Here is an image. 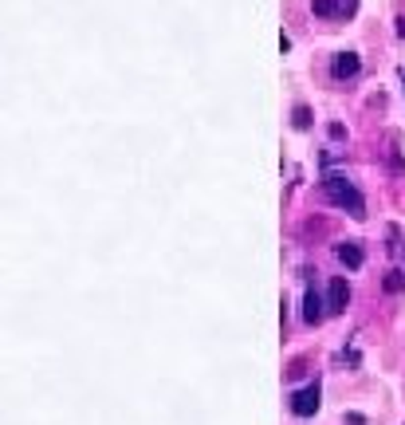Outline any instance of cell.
Here are the masks:
<instances>
[{"mask_svg": "<svg viewBox=\"0 0 405 425\" xmlns=\"http://www.w3.org/2000/svg\"><path fill=\"white\" fill-rule=\"evenodd\" d=\"M346 303H350V284L342 280V276H335L330 280V288H327V311H346Z\"/></svg>", "mask_w": 405, "mask_h": 425, "instance_id": "cell-3", "label": "cell"}, {"mask_svg": "<svg viewBox=\"0 0 405 425\" xmlns=\"http://www.w3.org/2000/svg\"><path fill=\"white\" fill-rule=\"evenodd\" d=\"M350 9H355V0H311V12H315V16H323V20H338V16H346Z\"/></svg>", "mask_w": 405, "mask_h": 425, "instance_id": "cell-4", "label": "cell"}, {"mask_svg": "<svg viewBox=\"0 0 405 425\" xmlns=\"http://www.w3.org/2000/svg\"><path fill=\"white\" fill-rule=\"evenodd\" d=\"M323 193H327V201H330V205L346 209L350 217H358V221L366 217V201H362V193H358V189L350 185L346 178H338V173H327V178H323Z\"/></svg>", "mask_w": 405, "mask_h": 425, "instance_id": "cell-1", "label": "cell"}, {"mask_svg": "<svg viewBox=\"0 0 405 425\" xmlns=\"http://www.w3.org/2000/svg\"><path fill=\"white\" fill-rule=\"evenodd\" d=\"M323 315H327V303L319 299V291H315V288H307V296H303V319L315 327V323H323Z\"/></svg>", "mask_w": 405, "mask_h": 425, "instance_id": "cell-6", "label": "cell"}, {"mask_svg": "<svg viewBox=\"0 0 405 425\" xmlns=\"http://www.w3.org/2000/svg\"><path fill=\"white\" fill-rule=\"evenodd\" d=\"M335 256L346 264V268H362V260H366V256H362V244H358V240H346V244H338Z\"/></svg>", "mask_w": 405, "mask_h": 425, "instance_id": "cell-7", "label": "cell"}, {"mask_svg": "<svg viewBox=\"0 0 405 425\" xmlns=\"http://www.w3.org/2000/svg\"><path fill=\"white\" fill-rule=\"evenodd\" d=\"M401 288H405V276L401 272H386V291H394V296H397Z\"/></svg>", "mask_w": 405, "mask_h": 425, "instance_id": "cell-8", "label": "cell"}, {"mask_svg": "<svg viewBox=\"0 0 405 425\" xmlns=\"http://www.w3.org/2000/svg\"><path fill=\"white\" fill-rule=\"evenodd\" d=\"M319 398H323L319 382H311V386H303V390H296V394H291V414H296V417L319 414Z\"/></svg>", "mask_w": 405, "mask_h": 425, "instance_id": "cell-2", "label": "cell"}, {"mask_svg": "<svg viewBox=\"0 0 405 425\" xmlns=\"http://www.w3.org/2000/svg\"><path fill=\"white\" fill-rule=\"evenodd\" d=\"M358 68H362V60H358L355 51H338L335 63H330V75H335V79H355Z\"/></svg>", "mask_w": 405, "mask_h": 425, "instance_id": "cell-5", "label": "cell"}, {"mask_svg": "<svg viewBox=\"0 0 405 425\" xmlns=\"http://www.w3.org/2000/svg\"><path fill=\"white\" fill-rule=\"evenodd\" d=\"M401 83H405V71H401Z\"/></svg>", "mask_w": 405, "mask_h": 425, "instance_id": "cell-10", "label": "cell"}, {"mask_svg": "<svg viewBox=\"0 0 405 425\" xmlns=\"http://www.w3.org/2000/svg\"><path fill=\"white\" fill-rule=\"evenodd\" d=\"M291 122H296L299 130H307V127H311V111H307L303 102H299V107H296V119H291Z\"/></svg>", "mask_w": 405, "mask_h": 425, "instance_id": "cell-9", "label": "cell"}]
</instances>
